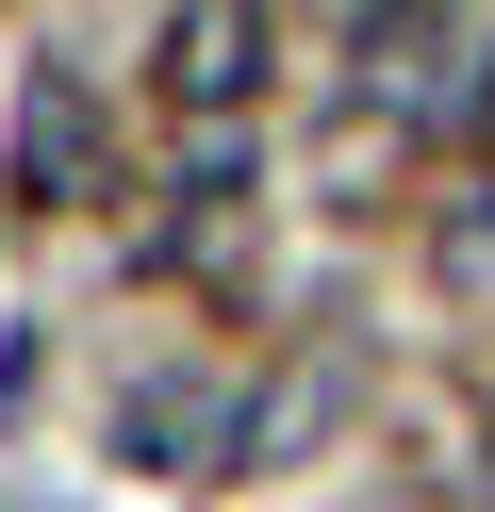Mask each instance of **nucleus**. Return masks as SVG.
Segmentation results:
<instances>
[{"mask_svg": "<svg viewBox=\"0 0 495 512\" xmlns=\"http://www.w3.org/2000/svg\"><path fill=\"white\" fill-rule=\"evenodd\" d=\"M330 397H347L330 364H281V380L248 397V463H281V446H314V430H330Z\"/></svg>", "mask_w": 495, "mask_h": 512, "instance_id": "5", "label": "nucleus"}, {"mask_svg": "<svg viewBox=\"0 0 495 512\" xmlns=\"http://www.w3.org/2000/svg\"><path fill=\"white\" fill-rule=\"evenodd\" d=\"M165 100L182 116H248L264 100V0H182L165 17Z\"/></svg>", "mask_w": 495, "mask_h": 512, "instance_id": "4", "label": "nucleus"}, {"mask_svg": "<svg viewBox=\"0 0 495 512\" xmlns=\"http://www.w3.org/2000/svg\"><path fill=\"white\" fill-rule=\"evenodd\" d=\"M479 100H495V17L479 0H363V116L446 133Z\"/></svg>", "mask_w": 495, "mask_h": 512, "instance_id": "1", "label": "nucleus"}, {"mask_svg": "<svg viewBox=\"0 0 495 512\" xmlns=\"http://www.w3.org/2000/svg\"><path fill=\"white\" fill-rule=\"evenodd\" d=\"M116 463H149V479L248 463V397H215V380H132V397H116Z\"/></svg>", "mask_w": 495, "mask_h": 512, "instance_id": "3", "label": "nucleus"}, {"mask_svg": "<svg viewBox=\"0 0 495 512\" xmlns=\"http://www.w3.org/2000/svg\"><path fill=\"white\" fill-rule=\"evenodd\" d=\"M17 199L33 215H99L116 199V133H99V83L83 67H33L17 83Z\"/></svg>", "mask_w": 495, "mask_h": 512, "instance_id": "2", "label": "nucleus"}]
</instances>
